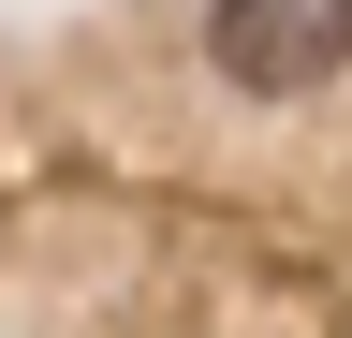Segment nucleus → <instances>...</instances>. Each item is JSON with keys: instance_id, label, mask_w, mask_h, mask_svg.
Segmentation results:
<instances>
[{"instance_id": "f257e3e1", "label": "nucleus", "mask_w": 352, "mask_h": 338, "mask_svg": "<svg viewBox=\"0 0 352 338\" xmlns=\"http://www.w3.org/2000/svg\"><path fill=\"white\" fill-rule=\"evenodd\" d=\"M206 59L250 103H308L352 74V0H206Z\"/></svg>"}]
</instances>
